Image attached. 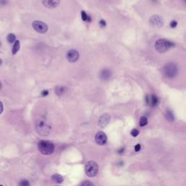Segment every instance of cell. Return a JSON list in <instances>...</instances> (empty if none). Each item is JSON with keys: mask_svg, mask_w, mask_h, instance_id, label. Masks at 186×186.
Returning <instances> with one entry per match:
<instances>
[{"mask_svg": "<svg viewBox=\"0 0 186 186\" xmlns=\"http://www.w3.org/2000/svg\"><path fill=\"white\" fill-rule=\"evenodd\" d=\"M51 179H52V180L55 182V183H62L63 182V177L61 176V175H60L58 174H55L53 175L51 177Z\"/></svg>", "mask_w": 186, "mask_h": 186, "instance_id": "14", "label": "cell"}, {"mask_svg": "<svg viewBox=\"0 0 186 186\" xmlns=\"http://www.w3.org/2000/svg\"><path fill=\"white\" fill-rule=\"evenodd\" d=\"M95 142L100 145H103L107 142V136L103 132H98L95 135Z\"/></svg>", "mask_w": 186, "mask_h": 186, "instance_id": "8", "label": "cell"}, {"mask_svg": "<svg viewBox=\"0 0 186 186\" xmlns=\"http://www.w3.org/2000/svg\"><path fill=\"white\" fill-rule=\"evenodd\" d=\"M2 63V60L0 59V65H1Z\"/></svg>", "mask_w": 186, "mask_h": 186, "instance_id": "32", "label": "cell"}, {"mask_svg": "<svg viewBox=\"0 0 186 186\" xmlns=\"http://www.w3.org/2000/svg\"><path fill=\"white\" fill-rule=\"evenodd\" d=\"M1 87H2V84L0 82V89H1Z\"/></svg>", "mask_w": 186, "mask_h": 186, "instance_id": "33", "label": "cell"}, {"mask_svg": "<svg viewBox=\"0 0 186 186\" xmlns=\"http://www.w3.org/2000/svg\"><path fill=\"white\" fill-rule=\"evenodd\" d=\"M178 73V69L176 64L173 63H169L164 65L163 68V74L166 78L172 79L177 76Z\"/></svg>", "mask_w": 186, "mask_h": 186, "instance_id": "2", "label": "cell"}, {"mask_svg": "<svg viewBox=\"0 0 186 186\" xmlns=\"http://www.w3.org/2000/svg\"><path fill=\"white\" fill-rule=\"evenodd\" d=\"M7 3V0H0V6H4Z\"/></svg>", "mask_w": 186, "mask_h": 186, "instance_id": "27", "label": "cell"}, {"mask_svg": "<svg viewBox=\"0 0 186 186\" xmlns=\"http://www.w3.org/2000/svg\"><path fill=\"white\" fill-rule=\"evenodd\" d=\"M15 40V36L13 34H10L7 36V41L10 43H13Z\"/></svg>", "mask_w": 186, "mask_h": 186, "instance_id": "19", "label": "cell"}, {"mask_svg": "<svg viewBox=\"0 0 186 186\" xmlns=\"http://www.w3.org/2000/svg\"><path fill=\"white\" fill-rule=\"evenodd\" d=\"M85 173L89 177L96 176L98 173V165L92 161L88 162L85 165Z\"/></svg>", "mask_w": 186, "mask_h": 186, "instance_id": "5", "label": "cell"}, {"mask_svg": "<svg viewBox=\"0 0 186 186\" xmlns=\"http://www.w3.org/2000/svg\"><path fill=\"white\" fill-rule=\"evenodd\" d=\"M0 186H4V185H0Z\"/></svg>", "mask_w": 186, "mask_h": 186, "instance_id": "35", "label": "cell"}, {"mask_svg": "<svg viewBox=\"0 0 186 186\" xmlns=\"http://www.w3.org/2000/svg\"><path fill=\"white\" fill-rule=\"evenodd\" d=\"M20 49V42L18 40L15 41V44L12 47V55H15Z\"/></svg>", "mask_w": 186, "mask_h": 186, "instance_id": "17", "label": "cell"}, {"mask_svg": "<svg viewBox=\"0 0 186 186\" xmlns=\"http://www.w3.org/2000/svg\"><path fill=\"white\" fill-rule=\"evenodd\" d=\"M165 116L167 118L168 121L169 122H173L175 120V116H174V114H173V112L171 111V110L168 109L165 112Z\"/></svg>", "mask_w": 186, "mask_h": 186, "instance_id": "15", "label": "cell"}, {"mask_svg": "<svg viewBox=\"0 0 186 186\" xmlns=\"http://www.w3.org/2000/svg\"><path fill=\"white\" fill-rule=\"evenodd\" d=\"M174 46H175V44L173 42L164 39H158V41H156V44H155L156 49L160 53L167 52L169 49H171V47H173Z\"/></svg>", "mask_w": 186, "mask_h": 186, "instance_id": "4", "label": "cell"}, {"mask_svg": "<svg viewBox=\"0 0 186 186\" xmlns=\"http://www.w3.org/2000/svg\"><path fill=\"white\" fill-rule=\"evenodd\" d=\"M139 134H140V132L136 129H132V131H131V135H132V136H133V137H137Z\"/></svg>", "mask_w": 186, "mask_h": 186, "instance_id": "23", "label": "cell"}, {"mask_svg": "<svg viewBox=\"0 0 186 186\" xmlns=\"http://www.w3.org/2000/svg\"><path fill=\"white\" fill-rule=\"evenodd\" d=\"M183 1H184V2H185V3H186V0H183Z\"/></svg>", "mask_w": 186, "mask_h": 186, "instance_id": "34", "label": "cell"}, {"mask_svg": "<svg viewBox=\"0 0 186 186\" xmlns=\"http://www.w3.org/2000/svg\"><path fill=\"white\" fill-rule=\"evenodd\" d=\"M111 76V71L108 69H105L101 71L100 73V78H101L103 81L108 80Z\"/></svg>", "mask_w": 186, "mask_h": 186, "instance_id": "13", "label": "cell"}, {"mask_svg": "<svg viewBox=\"0 0 186 186\" xmlns=\"http://www.w3.org/2000/svg\"><path fill=\"white\" fill-rule=\"evenodd\" d=\"M148 124V119L145 116H142L140 120V125L141 127H144Z\"/></svg>", "mask_w": 186, "mask_h": 186, "instance_id": "18", "label": "cell"}, {"mask_svg": "<svg viewBox=\"0 0 186 186\" xmlns=\"http://www.w3.org/2000/svg\"><path fill=\"white\" fill-rule=\"evenodd\" d=\"M81 14H82V20H83V21H87V18H88V15H87L86 12H84V10H82V12H81Z\"/></svg>", "mask_w": 186, "mask_h": 186, "instance_id": "21", "label": "cell"}, {"mask_svg": "<svg viewBox=\"0 0 186 186\" xmlns=\"http://www.w3.org/2000/svg\"><path fill=\"white\" fill-rule=\"evenodd\" d=\"M65 90H66L65 87H64L63 86H58L55 88V93H56L57 95L60 96V95H63V93L65 92Z\"/></svg>", "mask_w": 186, "mask_h": 186, "instance_id": "16", "label": "cell"}, {"mask_svg": "<svg viewBox=\"0 0 186 186\" xmlns=\"http://www.w3.org/2000/svg\"><path fill=\"white\" fill-rule=\"evenodd\" d=\"M19 186H30L29 182L27 180H22L20 182Z\"/></svg>", "mask_w": 186, "mask_h": 186, "instance_id": "20", "label": "cell"}, {"mask_svg": "<svg viewBox=\"0 0 186 186\" xmlns=\"http://www.w3.org/2000/svg\"><path fill=\"white\" fill-rule=\"evenodd\" d=\"M32 26L36 32L40 34H45L48 30L47 25L39 20H34L32 23Z\"/></svg>", "mask_w": 186, "mask_h": 186, "instance_id": "6", "label": "cell"}, {"mask_svg": "<svg viewBox=\"0 0 186 186\" xmlns=\"http://www.w3.org/2000/svg\"><path fill=\"white\" fill-rule=\"evenodd\" d=\"M60 0H42L43 5L49 9L55 8L59 5Z\"/></svg>", "mask_w": 186, "mask_h": 186, "instance_id": "12", "label": "cell"}, {"mask_svg": "<svg viewBox=\"0 0 186 186\" xmlns=\"http://www.w3.org/2000/svg\"><path fill=\"white\" fill-rule=\"evenodd\" d=\"M3 110H4V107H3V104L0 101V114L2 113L3 112Z\"/></svg>", "mask_w": 186, "mask_h": 186, "instance_id": "29", "label": "cell"}, {"mask_svg": "<svg viewBox=\"0 0 186 186\" xmlns=\"http://www.w3.org/2000/svg\"><path fill=\"white\" fill-rule=\"evenodd\" d=\"M38 148L40 153L43 155H50L55 150L54 144L47 140H42L38 144Z\"/></svg>", "mask_w": 186, "mask_h": 186, "instance_id": "3", "label": "cell"}, {"mask_svg": "<svg viewBox=\"0 0 186 186\" xmlns=\"http://www.w3.org/2000/svg\"><path fill=\"white\" fill-rule=\"evenodd\" d=\"M150 23L153 27H158L160 28L163 25V19L162 17L158 15H153L150 18Z\"/></svg>", "mask_w": 186, "mask_h": 186, "instance_id": "10", "label": "cell"}, {"mask_svg": "<svg viewBox=\"0 0 186 186\" xmlns=\"http://www.w3.org/2000/svg\"><path fill=\"white\" fill-rule=\"evenodd\" d=\"M140 149H141V145L140 144H137L135 145V151L136 152H138L140 151Z\"/></svg>", "mask_w": 186, "mask_h": 186, "instance_id": "25", "label": "cell"}, {"mask_svg": "<svg viewBox=\"0 0 186 186\" xmlns=\"http://www.w3.org/2000/svg\"><path fill=\"white\" fill-rule=\"evenodd\" d=\"M111 120V116L108 113H105L102 115L100 118H99V122H98V125L100 127L104 128L108 124V123Z\"/></svg>", "mask_w": 186, "mask_h": 186, "instance_id": "11", "label": "cell"}, {"mask_svg": "<svg viewBox=\"0 0 186 186\" xmlns=\"http://www.w3.org/2000/svg\"><path fill=\"white\" fill-rule=\"evenodd\" d=\"M151 1L153 2H156L158 0H151Z\"/></svg>", "mask_w": 186, "mask_h": 186, "instance_id": "31", "label": "cell"}, {"mask_svg": "<svg viewBox=\"0 0 186 186\" xmlns=\"http://www.w3.org/2000/svg\"><path fill=\"white\" fill-rule=\"evenodd\" d=\"M66 58H67L69 62L74 63V62L77 61V60L79 58V53L76 49H71V50H69L67 55H66Z\"/></svg>", "mask_w": 186, "mask_h": 186, "instance_id": "9", "label": "cell"}, {"mask_svg": "<svg viewBox=\"0 0 186 186\" xmlns=\"http://www.w3.org/2000/svg\"><path fill=\"white\" fill-rule=\"evenodd\" d=\"M124 148H122V149H121L120 151H118V153H123V152H124Z\"/></svg>", "mask_w": 186, "mask_h": 186, "instance_id": "30", "label": "cell"}, {"mask_svg": "<svg viewBox=\"0 0 186 186\" xmlns=\"http://www.w3.org/2000/svg\"><path fill=\"white\" fill-rule=\"evenodd\" d=\"M177 25V22L176 20H171V22H170V26H171V28H175Z\"/></svg>", "mask_w": 186, "mask_h": 186, "instance_id": "24", "label": "cell"}, {"mask_svg": "<svg viewBox=\"0 0 186 186\" xmlns=\"http://www.w3.org/2000/svg\"><path fill=\"white\" fill-rule=\"evenodd\" d=\"M79 186H94V184L90 181H84Z\"/></svg>", "mask_w": 186, "mask_h": 186, "instance_id": "22", "label": "cell"}, {"mask_svg": "<svg viewBox=\"0 0 186 186\" xmlns=\"http://www.w3.org/2000/svg\"><path fill=\"white\" fill-rule=\"evenodd\" d=\"M48 94H49V92H48L47 90H44V91L42 92V95L44 96V97H45V96H47Z\"/></svg>", "mask_w": 186, "mask_h": 186, "instance_id": "28", "label": "cell"}, {"mask_svg": "<svg viewBox=\"0 0 186 186\" xmlns=\"http://www.w3.org/2000/svg\"><path fill=\"white\" fill-rule=\"evenodd\" d=\"M99 24H100V25L101 27H105V26L106 25V23H105V21L104 20H100Z\"/></svg>", "mask_w": 186, "mask_h": 186, "instance_id": "26", "label": "cell"}, {"mask_svg": "<svg viewBox=\"0 0 186 186\" xmlns=\"http://www.w3.org/2000/svg\"><path fill=\"white\" fill-rule=\"evenodd\" d=\"M35 127H36V132L42 136L47 135L51 129L48 122L46 121V119H44L43 118H40L36 120Z\"/></svg>", "mask_w": 186, "mask_h": 186, "instance_id": "1", "label": "cell"}, {"mask_svg": "<svg viewBox=\"0 0 186 186\" xmlns=\"http://www.w3.org/2000/svg\"><path fill=\"white\" fill-rule=\"evenodd\" d=\"M145 102L147 103L148 105H149L151 107H156L159 103V98L155 95L150 94V95H146Z\"/></svg>", "mask_w": 186, "mask_h": 186, "instance_id": "7", "label": "cell"}]
</instances>
